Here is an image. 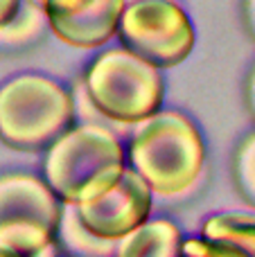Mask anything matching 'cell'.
Instances as JSON below:
<instances>
[{
	"instance_id": "5bb4252c",
	"label": "cell",
	"mask_w": 255,
	"mask_h": 257,
	"mask_svg": "<svg viewBox=\"0 0 255 257\" xmlns=\"http://www.w3.org/2000/svg\"><path fill=\"white\" fill-rule=\"evenodd\" d=\"M181 257H246V255L226 244L208 241L203 237H190L181 246Z\"/></svg>"
},
{
	"instance_id": "277c9868",
	"label": "cell",
	"mask_w": 255,
	"mask_h": 257,
	"mask_svg": "<svg viewBox=\"0 0 255 257\" xmlns=\"http://www.w3.org/2000/svg\"><path fill=\"white\" fill-rule=\"evenodd\" d=\"M75 117V95L54 77L23 72L0 84V140L7 147L48 149Z\"/></svg>"
},
{
	"instance_id": "30bf717a",
	"label": "cell",
	"mask_w": 255,
	"mask_h": 257,
	"mask_svg": "<svg viewBox=\"0 0 255 257\" xmlns=\"http://www.w3.org/2000/svg\"><path fill=\"white\" fill-rule=\"evenodd\" d=\"M50 32L43 0H23L16 16L0 27V54H21Z\"/></svg>"
},
{
	"instance_id": "2e32d148",
	"label": "cell",
	"mask_w": 255,
	"mask_h": 257,
	"mask_svg": "<svg viewBox=\"0 0 255 257\" xmlns=\"http://www.w3.org/2000/svg\"><path fill=\"white\" fill-rule=\"evenodd\" d=\"M244 16H246L248 32H251L255 39V0H244Z\"/></svg>"
},
{
	"instance_id": "8fae6325",
	"label": "cell",
	"mask_w": 255,
	"mask_h": 257,
	"mask_svg": "<svg viewBox=\"0 0 255 257\" xmlns=\"http://www.w3.org/2000/svg\"><path fill=\"white\" fill-rule=\"evenodd\" d=\"M201 237L226 244L246 257H255V214L253 212H219L203 221Z\"/></svg>"
},
{
	"instance_id": "e0dca14e",
	"label": "cell",
	"mask_w": 255,
	"mask_h": 257,
	"mask_svg": "<svg viewBox=\"0 0 255 257\" xmlns=\"http://www.w3.org/2000/svg\"><path fill=\"white\" fill-rule=\"evenodd\" d=\"M246 102H248V108H251L253 117H255V68L248 77V84H246Z\"/></svg>"
},
{
	"instance_id": "6da1fadb",
	"label": "cell",
	"mask_w": 255,
	"mask_h": 257,
	"mask_svg": "<svg viewBox=\"0 0 255 257\" xmlns=\"http://www.w3.org/2000/svg\"><path fill=\"white\" fill-rule=\"evenodd\" d=\"M72 95L75 106H88L84 122L111 126L120 133L161 111L165 81L161 68L117 45L102 50L88 63Z\"/></svg>"
},
{
	"instance_id": "9a60e30c",
	"label": "cell",
	"mask_w": 255,
	"mask_h": 257,
	"mask_svg": "<svg viewBox=\"0 0 255 257\" xmlns=\"http://www.w3.org/2000/svg\"><path fill=\"white\" fill-rule=\"evenodd\" d=\"M21 3L23 0H0V27L7 25L16 16V12L21 9Z\"/></svg>"
},
{
	"instance_id": "4fadbf2b",
	"label": "cell",
	"mask_w": 255,
	"mask_h": 257,
	"mask_svg": "<svg viewBox=\"0 0 255 257\" xmlns=\"http://www.w3.org/2000/svg\"><path fill=\"white\" fill-rule=\"evenodd\" d=\"M233 172L235 183H237L239 192L244 194V199L255 205V131L248 133L239 142L237 151H235Z\"/></svg>"
},
{
	"instance_id": "9c48e42d",
	"label": "cell",
	"mask_w": 255,
	"mask_h": 257,
	"mask_svg": "<svg viewBox=\"0 0 255 257\" xmlns=\"http://www.w3.org/2000/svg\"><path fill=\"white\" fill-rule=\"evenodd\" d=\"M183 237L170 219H149L117 241L115 257H181Z\"/></svg>"
},
{
	"instance_id": "d6986e66",
	"label": "cell",
	"mask_w": 255,
	"mask_h": 257,
	"mask_svg": "<svg viewBox=\"0 0 255 257\" xmlns=\"http://www.w3.org/2000/svg\"><path fill=\"white\" fill-rule=\"evenodd\" d=\"M0 257H21V255H16V253H9V250H3V248H0Z\"/></svg>"
},
{
	"instance_id": "ac0fdd59",
	"label": "cell",
	"mask_w": 255,
	"mask_h": 257,
	"mask_svg": "<svg viewBox=\"0 0 255 257\" xmlns=\"http://www.w3.org/2000/svg\"><path fill=\"white\" fill-rule=\"evenodd\" d=\"M57 255H59V250H57V244H50V246H45L43 250H39V253L30 255V257H57Z\"/></svg>"
},
{
	"instance_id": "5b68a950",
	"label": "cell",
	"mask_w": 255,
	"mask_h": 257,
	"mask_svg": "<svg viewBox=\"0 0 255 257\" xmlns=\"http://www.w3.org/2000/svg\"><path fill=\"white\" fill-rule=\"evenodd\" d=\"M63 203L34 174L0 176V248L30 257L54 244Z\"/></svg>"
},
{
	"instance_id": "3957f363",
	"label": "cell",
	"mask_w": 255,
	"mask_h": 257,
	"mask_svg": "<svg viewBox=\"0 0 255 257\" xmlns=\"http://www.w3.org/2000/svg\"><path fill=\"white\" fill-rule=\"evenodd\" d=\"M126 167L120 133L95 122H79L45 149L43 178L61 203L84 205L113 190Z\"/></svg>"
},
{
	"instance_id": "ba28073f",
	"label": "cell",
	"mask_w": 255,
	"mask_h": 257,
	"mask_svg": "<svg viewBox=\"0 0 255 257\" xmlns=\"http://www.w3.org/2000/svg\"><path fill=\"white\" fill-rule=\"evenodd\" d=\"M50 32L79 50L104 48L117 36L124 0H43Z\"/></svg>"
},
{
	"instance_id": "52a82bcc",
	"label": "cell",
	"mask_w": 255,
	"mask_h": 257,
	"mask_svg": "<svg viewBox=\"0 0 255 257\" xmlns=\"http://www.w3.org/2000/svg\"><path fill=\"white\" fill-rule=\"evenodd\" d=\"M152 203L154 194L149 185L134 169L126 167L113 190H108L104 196L90 203L77 205V212L93 235L102 239L120 241L122 237L149 221Z\"/></svg>"
},
{
	"instance_id": "7a4b0ae2",
	"label": "cell",
	"mask_w": 255,
	"mask_h": 257,
	"mask_svg": "<svg viewBox=\"0 0 255 257\" xmlns=\"http://www.w3.org/2000/svg\"><path fill=\"white\" fill-rule=\"evenodd\" d=\"M126 165L154 196L176 199L201 181L206 145L201 131L181 111L161 108L129 131Z\"/></svg>"
},
{
	"instance_id": "7c38bea8",
	"label": "cell",
	"mask_w": 255,
	"mask_h": 257,
	"mask_svg": "<svg viewBox=\"0 0 255 257\" xmlns=\"http://www.w3.org/2000/svg\"><path fill=\"white\" fill-rule=\"evenodd\" d=\"M57 235L63 248L72 257H115L117 241L102 239V237L93 235L81 221L77 205L63 203Z\"/></svg>"
},
{
	"instance_id": "8992f818",
	"label": "cell",
	"mask_w": 255,
	"mask_h": 257,
	"mask_svg": "<svg viewBox=\"0 0 255 257\" xmlns=\"http://www.w3.org/2000/svg\"><path fill=\"white\" fill-rule=\"evenodd\" d=\"M120 45L161 70L183 63L194 50V25L179 0H124Z\"/></svg>"
}]
</instances>
